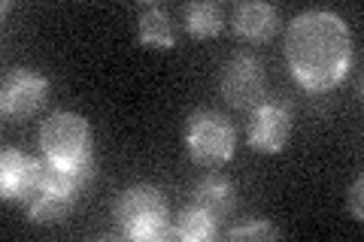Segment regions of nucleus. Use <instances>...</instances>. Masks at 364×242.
Masks as SVG:
<instances>
[{"label": "nucleus", "mask_w": 364, "mask_h": 242, "mask_svg": "<svg viewBox=\"0 0 364 242\" xmlns=\"http://www.w3.org/2000/svg\"><path fill=\"white\" fill-rule=\"evenodd\" d=\"M222 28H225V16H222L219 4H213V0H198V4L186 6V31L195 40L215 37V33H222Z\"/></svg>", "instance_id": "13"}, {"label": "nucleus", "mask_w": 364, "mask_h": 242, "mask_svg": "<svg viewBox=\"0 0 364 242\" xmlns=\"http://www.w3.org/2000/svg\"><path fill=\"white\" fill-rule=\"evenodd\" d=\"M222 94L234 109H255L264 97V67L252 55H237L225 67Z\"/></svg>", "instance_id": "6"}, {"label": "nucleus", "mask_w": 364, "mask_h": 242, "mask_svg": "<svg viewBox=\"0 0 364 242\" xmlns=\"http://www.w3.org/2000/svg\"><path fill=\"white\" fill-rule=\"evenodd\" d=\"M279 227H273L267 221H255V224H243L231 230V239H279Z\"/></svg>", "instance_id": "15"}, {"label": "nucleus", "mask_w": 364, "mask_h": 242, "mask_svg": "<svg viewBox=\"0 0 364 242\" xmlns=\"http://www.w3.org/2000/svg\"><path fill=\"white\" fill-rule=\"evenodd\" d=\"M279 16L270 4H261V0H246L234 9V31L237 37H243L249 43H267L273 33H277Z\"/></svg>", "instance_id": "9"}, {"label": "nucleus", "mask_w": 364, "mask_h": 242, "mask_svg": "<svg viewBox=\"0 0 364 242\" xmlns=\"http://www.w3.org/2000/svg\"><path fill=\"white\" fill-rule=\"evenodd\" d=\"M116 221L128 239H140V242L179 239V227L167 224L164 194L152 185L124 188L116 200Z\"/></svg>", "instance_id": "2"}, {"label": "nucleus", "mask_w": 364, "mask_h": 242, "mask_svg": "<svg viewBox=\"0 0 364 242\" xmlns=\"http://www.w3.org/2000/svg\"><path fill=\"white\" fill-rule=\"evenodd\" d=\"M361 194H364V179L358 176V179H355V185L349 188V212H352V218H355V221H361V218H364V209H361Z\"/></svg>", "instance_id": "16"}, {"label": "nucleus", "mask_w": 364, "mask_h": 242, "mask_svg": "<svg viewBox=\"0 0 364 242\" xmlns=\"http://www.w3.org/2000/svg\"><path fill=\"white\" fill-rule=\"evenodd\" d=\"M234 185L228 182L225 176H207V179H200L198 182V188H195V203L191 206H198V209H203L207 215H213L215 221H222V218H228L234 212Z\"/></svg>", "instance_id": "10"}, {"label": "nucleus", "mask_w": 364, "mask_h": 242, "mask_svg": "<svg viewBox=\"0 0 364 242\" xmlns=\"http://www.w3.org/2000/svg\"><path fill=\"white\" fill-rule=\"evenodd\" d=\"M286 57L298 85L316 94L334 91L346 79L352 61L346 21L328 9H310L298 16L286 31Z\"/></svg>", "instance_id": "1"}, {"label": "nucleus", "mask_w": 364, "mask_h": 242, "mask_svg": "<svg viewBox=\"0 0 364 242\" xmlns=\"http://www.w3.org/2000/svg\"><path fill=\"white\" fill-rule=\"evenodd\" d=\"M40 172H43L40 158L6 148L0 155V191H4V200H31L40 191Z\"/></svg>", "instance_id": "8"}, {"label": "nucleus", "mask_w": 364, "mask_h": 242, "mask_svg": "<svg viewBox=\"0 0 364 242\" xmlns=\"http://www.w3.org/2000/svg\"><path fill=\"white\" fill-rule=\"evenodd\" d=\"M140 43L152 45V49H170L173 45V28H170V16L164 6L158 4H143L140 6Z\"/></svg>", "instance_id": "11"}, {"label": "nucleus", "mask_w": 364, "mask_h": 242, "mask_svg": "<svg viewBox=\"0 0 364 242\" xmlns=\"http://www.w3.org/2000/svg\"><path fill=\"white\" fill-rule=\"evenodd\" d=\"M43 158L61 167L85 164L91 158V124L76 112H52L40 128Z\"/></svg>", "instance_id": "4"}, {"label": "nucleus", "mask_w": 364, "mask_h": 242, "mask_svg": "<svg viewBox=\"0 0 364 242\" xmlns=\"http://www.w3.org/2000/svg\"><path fill=\"white\" fill-rule=\"evenodd\" d=\"M215 218L207 215L198 206H188L179 218V239H188V242H210L215 236Z\"/></svg>", "instance_id": "14"}, {"label": "nucleus", "mask_w": 364, "mask_h": 242, "mask_svg": "<svg viewBox=\"0 0 364 242\" xmlns=\"http://www.w3.org/2000/svg\"><path fill=\"white\" fill-rule=\"evenodd\" d=\"M291 133V112L282 103H261L249 121V145L264 155H279Z\"/></svg>", "instance_id": "7"}, {"label": "nucleus", "mask_w": 364, "mask_h": 242, "mask_svg": "<svg viewBox=\"0 0 364 242\" xmlns=\"http://www.w3.org/2000/svg\"><path fill=\"white\" fill-rule=\"evenodd\" d=\"M76 197L70 194H61V191H52V188H40L37 194L31 197V206H28V215L33 224H58L70 215Z\"/></svg>", "instance_id": "12"}, {"label": "nucleus", "mask_w": 364, "mask_h": 242, "mask_svg": "<svg viewBox=\"0 0 364 242\" xmlns=\"http://www.w3.org/2000/svg\"><path fill=\"white\" fill-rule=\"evenodd\" d=\"M46 100H49V82H46L43 73L25 70V67H16V70L6 73L4 91H0V109H4L6 119H31L37 109H43Z\"/></svg>", "instance_id": "5"}, {"label": "nucleus", "mask_w": 364, "mask_h": 242, "mask_svg": "<svg viewBox=\"0 0 364 242\" xmlns=\"http://www.w3.org/2000/svg\"><path fill=\"white\" fill-rule=\"evenodd\" d=\"M186 148L198 167H225L234 158V128L225 115L213 109H198L186 121Z\"/></svg>", "instance_id": "3"}]
</instances>
